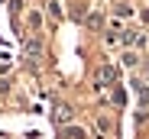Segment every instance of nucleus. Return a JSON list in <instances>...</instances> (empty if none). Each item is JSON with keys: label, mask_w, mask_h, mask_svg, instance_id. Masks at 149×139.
I'll use <instances>...</instances> for the list:
<instances>
[{"label": "nucleus", "mask_w": 149, "mask_h": 139, "mask_svg": "<svg viewBox=\"0 0 149 139\" xmlns=\"http://www.w3.org/2000/svg\"><path fill=\"white\" fill-rule=\"evenodd\" d=\"M49 13H55V16L62 13V3H58V0H49Z\"/></svg>", "instance_id": "nucleus-1"}]
</instances>
